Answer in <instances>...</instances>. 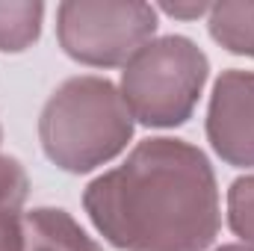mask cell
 <instances>
[{
    "label": "cell",
    "instance_id": "1",
    "mask_svg": "<svg viewBox=\"0 0 254 251\" xmlns=\"http://www.w3.org/2000/svg\"><path fill=\"white\" fill-rule=\"evenodd\" d=\"M83 207L122 251H207L222 213L213 166L184 139H142L122 166L95 178Z\"/></svg>",
    "mask_w": 254,
    "mask_h": 251
},
{
    "label": "cell",
    "instance_id": "2",
    "mask_svg": "<svg viewBox=\"0 0 254 251\" xmlns=\"http://www.w3.org/2000/svg\"><path fill=\"white\" fill-rule=\"evenodd\" d=\"M133 136V116L107 77H68L39 116L45 157L68 175H86L116 160Z\"/></svg>",
    "mask_w": 254,
    "mask_h": 251
},
{
    "label": "cell",
    "instance_id": "3",
    "mask_svg": "<svg viewBox=\"0 0 254 251\" xmlns=\"http://www.w3.org/2000/svg\"><path fill=\"white\" fill-rule=\"evenodd\" d=\"M210 77L207 54L187 36L151 39L122 71V98L145 127H178L192 119Z\"/></svg>",
    "mask_w": 254,
    "mask_h": 251
},
{
    "label": "cell",
    "instance_id": "4",
    "mask_svg": "<svg viewBox=\"0 0 254 251\" xmlns=\"http://www.w3.org/2000/svg\"><path fill=\"white\" fill-rule=\"evenodd\" d=\"M157 33V9L139 0H65L57 6V39L80 65H127Z\"/></svg>",
    "mask_w": 254,
    "mask_h": 251
},
{
    "label": "cell",
    "instance_id": "5",
    "mask_svg": "<svg viewBox=\"0 0 254 251\" xmlns=\"http://www.w3.org/2000/svg\"><path fill=\"white\" fill-rule=\"evenodd\" d=\"M207 139L228 166L254 169V71H222L207 107Z\"/></svg>",
    "mask_w": 254,
    "mask_h": 251
},
{
    "label": "cell",
    "instance_id": "6",
    "mask_svg": "<svg viewBox=\"0 0 254 251\" xmlns=\"http://www.w3.org/2000/svg\"><path fill=\"white\" fill-rule=\"evenodd\" d=\"M24 251H104L71 213L60 207H36L21 216Z\"/></svg>",
    "mask_w": 254,
    "mask_h": 251
},
{
    "label": "cell",
    "instance_id": "7",
    "mask_svg": "<svg viewBox=\"0 0 254 251\" xmlns=\"http://www.w3.org/2000/svg\"><path fill=\"white\" fill-rule=\"evenodd\" d=\"M207 27L225 51L254 57V3H213Z\"/></svg>",
    "mask_w": 254,
    "mask_h": 251
},
{
    "label": "cell",
    "instance_id": "8",
    "mask_svg": "<svg viewBox=\"0 0 254 251\" xmlns=\"http://www.w3.org/2000/svg\"><path fill=\"white\" fill-rule=\"evenodd\" d=\"M45 3L39 0H0V51L21 54L42 36Z\"/></svg>",
    "mask_w": 254,
    "mask_h": 251
},
{
    "label": "cell",
    "instance_id": "9",
    "mask_svg": "<svg viewBox=\"0 0 254 251\" xmlns=\"http://www.w3.org/2000/svg\"><path fill=\"white\" fill-rule=\"evenodd\" d=\"M228 225L246 246H254V175L237 178L228 189Z\"/></svg>",
    "mask_w": 254,
    "mask_h": 251
},
{
    "label": "cell",
    "instance_id": "10",
    "mask_svg": "<svg viewBox=\"0 0 254 251\" xmlns=\"http://www.w3.org/2000/svg\"><path fill=\"white\" fill-rule=\"evenodd\" d=\"M27 195H30V178H27L24 166L15 157L0 154V210L21 213Z\"/></svg>",
    "mask_w": 254,
    "mask_h": 251
},
{
    "label": "cell",
    "instance_id": "11",
    "mask_svg": "<svg viewBox=\"0 0 254 251\" xmlns=\"http://www.w3.org/2000/svg\"><path fill=\"white\" fill-rule=\"evenodd\" d=\"M0 251H24L21 216L0 210Z\"/></svg>",
    "mask_w": 254,
    "mask_h": 251
},
{
    "label": "cell",
    "instance_id": "12",
    "mask_svg": "<svg viewBox=\"0 0 254 251\" xmlns=\"http://www.w3.org/2000/svg\"><path fill=\"white\" fill-rule=\"evenodd\" d=\"M160 12L172 15V18H201V15H210V3H163Z\"/></svg>",
    "mask_w": 254,
    "mask_h": 251
},
{
    "label": "cell",
    "instance_id": "13",
    "mask_svg": "<svg viewBox=\"0 0 254 251\" xmlns=\"http://www.w3.org/2000/svg\"><path fill=\"white\" fill-rule=\"evenodd\" d=\"M216 251H254V249H249V246H222Z\"/></svg>",
    "mask_w": 254,
    "mask_h": 251
},
{
    "label": "cell",
    "instance_id": "14",
    "mask_svg": "<svg viewBox=\"0 0 254 251\" xmlns=\"http://www.w3.org/2000/svg\"><path fill=\"white\" fill-rule=\"evenodd\" d=\"M0 142H3V130H0Z\"/></svg>",
    "mask_w": 254,
    "mask_h": 251
}]
</instances>
